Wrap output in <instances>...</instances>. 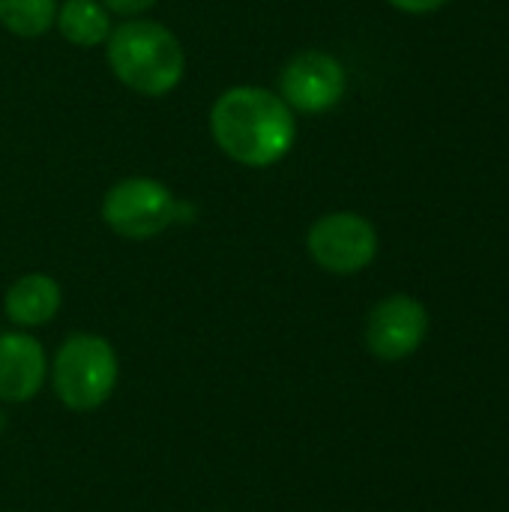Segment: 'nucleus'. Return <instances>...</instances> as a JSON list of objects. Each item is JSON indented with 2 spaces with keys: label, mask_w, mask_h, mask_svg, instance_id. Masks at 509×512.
<instances>
[{
  "label": "nucleus",
  "mask_w": 509,
  "mask_h": 512,
  "mask_svg": "<svg viewBox=\"0 0 509 512\" xmlns=\"http://www.w3.org/2000/svg\"><path fill=\"white\" fill-rule=\"evenodd\" d=\"M210 135L237 165L270 168L291 153L297 120L279 93L255 84H237L213 102Z\"/></svg>",
  "instance_id": "nucleus-1"
},
{
  "label": "nucleus",
  "mask_w": 509,
  "mask_h": 512,
  "mask_svg": "<svg viewBox=\"0 0 509 512\" xmlns=\"http://www.w3.org/2000/svg\"><path fill=\"white\" fill-rule=\"evenodd\" d=\"M108 66L114 78L141 93L165 96L186 72V54L180 39L159 21L129 18L108 33Z\"/></svg>",
  "instance_id": "nucleus-2"
},
{
  "label": "nucleus",
  "mask_w": 509,
  "mask_h": 512,
  "mask_svg": "<svg viewBox=\"0 0 509 512\" xmlns=\"http://www.w3.org/2000/svg\"><path fill=\"white\" fill-rule=\"evenodd\" d=\"M120 378V363L108 339L93 333L69 336L51 366V384L57 399L78 414L102 408Z\"/></svg>",
  "instance_id": "nucleus-3"
},
{
  "label": "nucleus",
  "mask_w": 509,
  "mask_h": 512,
  "mask_svg": "<svg viewBox=\"0 0 509 512\" xmlns=\"http://www.w3.org/2000/svg\"><path fill=\"white\" fill-rule=\"evenodd\" d=\"M180 216L174 192L153 177H123L102 198V222L123 240H150Z\"/></svg>",
  "instance_id": "nucleus-4"
},
{
  "label": "nucleus",
  "mask_w": 509,
  "mask_h": 512,
  "mask_svg": "<svg viewBox=\"0 0 509 512\" xmlns=\"http://www.w3.org/2000/svg\"><path fill=\"white\" fill-rule=\"evenodd\" d=\"M306 252L321 270L336 276H354L375 261L378 231L366 216L336 210L312 222L306 234Z\"/></svg>",
  "instance_id": "nucleus-5"
},
{
  "label": "nucleus",
  "mask_w": 509,
  "mask_h": 512,
  "mask_svg": "<svg viewBox=\"0 0 509 512\" xmlns=\"http://www.w3.org/2000/svg\"><path fill=\"white\" fill-rule=\"evenodd\" d=\"M348 75L339 57L321 48L294 54L279 72V96L291 111L324 114L336 108L345 96Z\"/></svg>",
  "instance_id": "nucleus-6"
},
{
  "label": "nucleus",
  "mask_w": 509,
  "mask_h": 512,
  "mask_svg": "<svg viewBox=\"0 0 509 512\" xmlns=\"http://www.w3.org/2000/svg\"><path fill=\"white\" fill-rule=\"evenodd\" d=\"M429 333V312L408 294L384 297L366 318V348L387 363L411 357Z\"/></svg>",
  "instance_id": "nucleus-7"
},
{
  "label": "nucleus",
  "mask_w": 509,
  "mask_h": 512,
  "mask_svg": "<svg viewBox=\"0 0 509 512\" xmlns=\"http://www.w3.org/2000/svg\"><path fill=\"white\" fill-rule=\"evenodd\" d=\"M48 378V357L27 333H0V405L30 402Z\"/></svg>",
  "instance_id": "nucleus-8"
},
{
  "label": "nucleus",
  "mask_w": 509,
  "mask_h": 512,
  "mask_svg": "<svg viewBox=\"0 0 509 512\" xmlns=\"http://www.w3.org/2000/svg\"><path fill=\"white\" fill-rule=\"evenodd\" d=\"M63 294L60 285L45 276V273H27L21 279H15L3 297V312L15 327H42L48 324L57 312H60Z\"/></svg>",
  "instance_id": "nucleus-9"
},
{
  "label": "nucleus",
  "mask_w": 509,
  "mask_h": 512,
  "mask_svg": "<svg viewBox=\"0 0 509 512\" xmlns=\"http://www.w3.org/2000/svg\"><path fill=\"white\" fill-rule=\"evenodd\" d=\"M54 24L60 36L78 48H96L111 33L108 9L99 0H66L63 6H57Z\"/></svg>",
  "instance_id": "nucleus-10"
},
{
  "label": "nucleus",
  "mask_w": 509,
  "mask_h": 512,
  "mask_svg": "<svg viewBox=\"0 0 509 512\" xmlns=\"http://www.w3.org/2000/svg\"><path fill=\"white\" fill-rule=\"evenodd\" d=\"M57 18V0H0V24L3 30L36 39L51 30Z\"/></svg>",
  "instance_id": "nucleus-11"
},
{
  "label": "nucleus",
  "mask_w": 509,
  "mask_h": 512,
  "mask_svg": "<svg viewBox=\"0 0 509 512\" xmlns=\"http://www.w3.org/2000/svg\"><path fill=\"white\" fill-rule=\"evenodd\" d=\"M108 12H117L123 18H138L141 12L153 9L159 0H99Z\"/></svg>",
  "instance_id": "nucleus-12"
},
{
  "label": "nucleus",
  "mask_w": 509,
  "mask_h": 512,
  "mask_svg": "<svg viewBox=\"0 0 509 512\" xmlns=\"http://www.w3.org/2000/svg\"><path fill=\"white\" fill-rule=\"evenodd\" d=\"M387 3L408 15H429V12H438L441 6H447L450 0H387Z\"/></svg>",
  "instance_id": "nucleus-13"
},
{
  "label": "nucleus",
  "mask_w": 509,
  "mask_h": 512,
  "mask_svg": "<svg viewBox=\"0 0 509 512\" xmlns=\"http://www.w3.org/2000/svg\"><path fill=\"white\" fill-rule=\"evenodd\" d=\"M3 426H6V417H3V411H0V432H3Z\"/></svg>",
  "instance_id": "nucleus-14"
}]
</instances>
